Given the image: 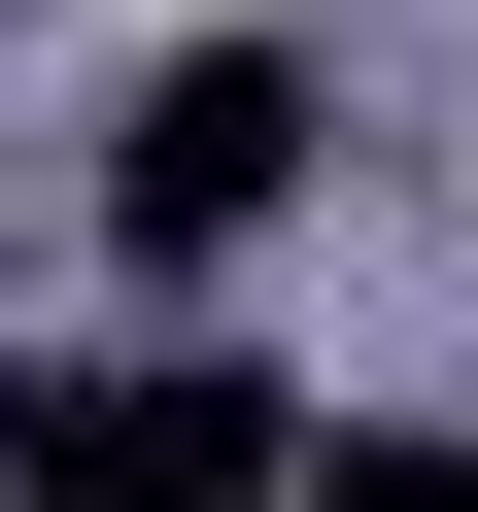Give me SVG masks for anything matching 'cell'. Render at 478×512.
<instances>
[{
    "label": "cell",
    "mask_w": 478,
    "mask_h": 512,
    "mask_svg": "<svg viewBox=\"0 0 478 512\" xmlns=\"http://www.w3.org/2000/svg\"><path fill=\"white\" fill-rule=\"evenodd\" d=\"M308 137H342V103H308V35H171V69H137V137H103V205H137V239H274V205H308Z\"/></svg>",
    "instance_id": "1"
},
{
    "label": "cell",
    "mask_w": 478,
    "mask_h": 512,
    "mask_svg": "<svg viewBox=\"0 0 478 512\" xmlns=\"http://www.w3.org/2000/svg\"><path fill=\"white\" fill-rule=\"evenodd\" d=\"M0 478L35 512H274V376H69V410H0Z\"/></svg>",
    "instance_id": "2"
},
{
    "label": "cell",
    "mask_w": 478,
    "mask_h": 512,
    "mask_svg": "<svg viewBox=\"0 0 478 512\" xmlns=\"http://www.w3.org/2000/svg\"><path fill=\"white\" fill-rule=\"evenodd\" d=\"M308 512H478V444H342V478H308Z\"/></svg>",
    "instance_id": "3"
}]
</instances>
